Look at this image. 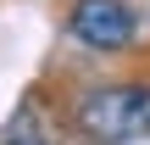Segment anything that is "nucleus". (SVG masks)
<instances>
[{
	"mask_svg": "<svg viewBox=\"0 0 150 145\" xmlns=\"http://www.w3.org/2000/svg\"><path fill=\"white\" fill-rule=\"evenodd\" d=\"M78 134L95 145L150 140V84H106L78 101Z\"/></svg>",
	"mask_w": 150,
	"mask_h": 145,
	"instance_id": "f257e3e1",
	"label": "nucleus"
},
{
	"mask_svg": "<svg viewBox=\"0 0 150 145\" xmlns=\"http://www.w3.org/2000/svg\"><path fill=\"white\" fill-rule=\"evenodd\" d=\"M67 28L72 39H83L89 50H122L134 34H139V17L128 0H78L67 11Z\"/></svg>",
	"mask_w": 150,
	"mask_h": 145,
	"instance_id": "f03ea898",
	"label": "nucleus"
},
{
	"mask_svg": "<svg viewBox=\"0 0 150 145\" xmlns=\"http://www.w3.org/2000/svg\"><path fill=\"white\" fill-rule=\"evenodd\" d=\"M6 145H50V140H45V134H33V129H17Z\"/></svg>",
	"mask_w": 150,
	"mask_h": 145,
	"instance_id": "7ed1b4c3",
	"label": "nucleus"
}]
</instances>
